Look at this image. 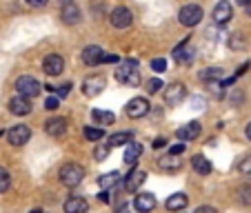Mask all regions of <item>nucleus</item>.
<instances>
[{
  "instance_id": "c9c22d12",
  "label": "nucleus",
  "mask_w": 251,
  "mask_h": 213,
  "mask_svg": "<svg viewBox=\"0 0 251 213\" xmlns=\"http://www.w3.org/2000/svg\"><path fill=\"white\" fill-rule=\"evenodd\" d=\"M71 89H74V85H71V82H67V85L58 87V89H56V95H58V98H67Z\"/></svg>"
},
{
  "instance_id": "39448f33",
  "label": "nucleus",
  "mask_w": 251,
  "mask_h": 213,
  "mask_svg": "<svg viewBox=\"0 0 251 213\" xmlns=\"http://www.w3.org/2000/svg\"><path fill=\"white\" fill-rule=\"evenodd\" d=\"M149 111H151V104H149L147 98H142V95H138V98H131L127 102V107H125V114H127L129 118H133V120L145 118Z\"/></svg>"
},
{
  "instance_id": "f03ea898",
  "label": "nucleus",
  "mask_w": 251,
  "mask_h": 213,
  "mask_svg": "<svg viewBox=\"0 0 251 213\" xmlns=\"http://www.w3.org/2000/svg\"><path fill=\"white\" fill-rule=\"evenodd\" d=\"M60 182L65 187H78L85 180V166H80L78 162H67L60 166V173H58Z\"/></svg>"
},
{
  "instance_id": "b1692460",
  "label": "nucleus",
  "mask_w": 251,
  "mask_h": 213,
  "mask_svg": "<svg viewBox=\"0 0 251 213\" xmlns=\"http://www.w3.org/2000/svg\"><path fill=\"white\" fill-rule=\"evenodd\" d=\"M91 118H94L96 124H114L116 116L111 111H102V109H94L91 111Z\"/></svg>"
},
{
  "instance_id": "bb28decb",
  "label": "nucleus",
  "mask_w": 251,
  "mask_h": 213,
  "mask_svg": "<svg viewBox=\"0 0 251 213\" xmlns=\"http://www.w3.org/2000/svg\"><path fill=\"white\" fill-rule=\"evenodd\" d=\"M118 178H120V173L118 171H109V173H102L98 178V185L102 187V189H109L111 185H116L118 182Z\"/></svg>"
},
{
  "instance_id": "49530a36",
  "label": "nucleus",
  "mask_w": 251,
  "mask_h": 213,
  "mask_svg": "<svg viewBox=\"0 0 251 213\" xmlns=\"http://www.w3.org/2000/svg\"><path fill=\"white\" fill-rule=\"evenodd\" d=\"M245 136L249 138V142H251V122H249V124H247V127H245Z\"/></svg>"
},
{
  "instance_id": "7c9ffc66",
  "label": "nucleus",
  "mask_w": 251,
  "mask_h": 213,
  "mask_svg": "<svg viewBox=\"0 0 251 213\" xmlns=\"http://www.w3.org/2000/svg\"><path fill=\"white\" fill-rule=\"evenodd\" d=\"M9 185H11V175H9V171H7L5 166H0V193H5V191L9 189Z\"/></svg>"
},
{
  "instance_id": "0eeeda50",
  "label": "nucleus",
  "mask_w": 251,
  "mask_h": 213,
  "mask_svg": "<svg viewBox=\"0 0 251 213\" xmlns=\"http://www.w3.org/2000/svg\"><path fill=\"white\" fill-rule=\"evenodd\" d=\"M162 94H165V102L169 104V107H178V104L185 100L187 89L182 82H171L167 89H162Z\"/></svg>"
},
{
  "instance_id": "f257e3e1",
  "label": "nucleus",
  "mask_w": 251,
  "mask_h": 213,
  "mask_svg": "<svg viewBox=\"0 0 251 213\" xmlns=\"http://www.w3.org/2000/svg\"><path fill=\"white\" fill-rule=\"evenodd\" d=\"M116 80L123 82L129 87H138L140 85V67L136 60H125L120 62V67L116 69Z\"/></svg>"
},
{
  "instance_id": "a878e982",
  "label": "nucleus",
  "mask_w": 251,
  "mask_h": 213,
  "mask_svg": "<svg viewBox=\"0 0 251 213\" xmlns=\"http://www.w3.org/2000/svg\"><path fill=\"white\" fill-rule=\"evenodd\" d=\"M133 133L131 131H120V133H114V136H109V147H123V144H129Z\"/></svg>"
},
{
  "instance_id": "de8ad7c7",
  "label": "nucleus",
  "mask_w": 251,
  "mask_h": 213,
  "mask_svg": "<svg viewBox=\"0 0 251 213\" xmlns=\"http://www.w3.org/2000/svg\"><path fill=\"white\" fill-rule=\"evenodd\" d=\"M58 2H60V5H62V7H65V5H69L71 0H58Z\"/></svg>"
},
{
  "instance_id": "6e6552de",
  "label": "nucleus",
  "mask_w": 251,
  "mask_h": 213,
  "mask_svg": "<svg viewBox=\"0 0 251 213\" xmlns=\"http://www.w3.org/2000/svg\"><path fill=\"white\" fill-rule=\"evenodd\" d=\"M7 138H9V142L14 147H23V144L29 142V138H31V129L27 124H16V127H11L7 131Z\"/></svg>"
},
{
  "instance_id": "58836bf2",
  "label": "nucleus",
  "mask_w": 251,
  "mask_h": 213,
  "mask_svg": "<svg viewBox=\"0 0 251 213\" xmlns=\"http://www.w3.org/2000/svg\"><path fill=\"white\" fill-rule=\"evenodd\" d=\"M98 198H100V202H111V193H109V189H102V191H100Z\"/></svg>"
},
{
  "instance_id": "cd10ccee",
  "label": "nucleus",
  "mask_w": 251,
  "mask_h": 213,
  "mask_svg": "<svg viewBox=\"0 0 251 213\" xmlns=\"http://www.w3.org/2000/svg\"><path fill=\"white\" fill-rule=\"evenodd\" d=\"M145 89H147L149 95H153V94H158L160 89H165V82H162L160 78H149V80L145 82Z\"/></svg>"
},
{
  "instance_id": "09e8293b",
  "label": "nucleus",
  "mask_w": 251,
  "mask_h": 213,
  "mask_svg": "<svg viewBox=\"0 0 251 213\" xmlns=\"http://www.w3.org/2000/svg\"><path fill=\"white\" fill-rule=\"evenodd\" d=\"M29 213H45V211H43V209H31Z\"/></svg>"
},
{
  "instance_id": "5701e85b",
  "label": "nucleus",
  "mask_w": 251,
  "mask_h": 213,
  "mask_svg": "<svg viewBox=\"0 0 251 213\" xmlns=\"http://www.w3.org/2000/svg\"><path fill=\"white\" fill-rule=\"evenodd\" d=\"M191 166H194V171L196 173H200V175L211 173V162H209L204 156H194L191 158Z\"/></svg>"
},
{
  "instance_id": "4c0bfd02",
  "label": "nucleus",
  "mask_w": 251,
  "mask_h": 213,
  "mask_svg": "<svg viewBox=\"0 0 251 213\" xmlns=\"http://www.w3.org/2000/svg\"><path fill=\"white\" fill-rule=\"evenodd\" d=\"M182 151H185V144H182V142H180V144H174V147L169 149V153H171V156H180Z\"/></svg>"
},
{
  "instance_id": "4be33fe9",
  "label": "nucleus",
  "mask_w": 251,
  "mask_h": 213,
  "mask_svg": "<svg viewBox=\"0 0 251 213\" xmlns=\"http://www.w3.org/2000/svg\"><path fill=\"white\" fill-rule=\"evenodd\" d=\"M187 204H189V198H187L185 193H174V195H169V198H167L165 207L169 209V211H182Z\"/></svg>"
},
{
  "instance_id": "c03bdc74",
  "label": "nucleus",
  "mask_w": 251,
  "mask_h": 213,
  "mask_svg": "<svg viewBox=\"0 0 251 213\" xmlns=\"http://www.w3.org/2000/svg\"><path fill=\"white\" fill-rule=\"evenodd\" d=\"M196 213H218V211H216L213 207H207V204H204V207H198V209H196Z\"/></svg>"
},
{
  "instance_id": "9d476101",
  "label": "nucleus",
  "mask_w": 251,
  "mask_h": 213,
  "mask_svg": "<svg viewBox=\"0 0 251 213\" xmlns=\"http://www.w3.org/2000/svg\"><path fill=\"white\" fill-rule=\"evenodd\" d=\"M213 23H218V24H227L229 20L233 18V7L231 2H227V0H220L218 5L213 7Z\"/></svg>"
},
{
  "instance_id": "ddd939ff",
  "label": "nucleus",
  "mask_w": 251,
  "mask_h": 213,
  "mask_svg": "<svg viewBox=\"0 0 251 213\" xmlns=\"http://www.w3.org/2000/svg\"><path fill=\"white\" fill-rule=\"evenodd\" d=\"M104 87H107V80H104L102 76H91V78H87V80L82 82V91H85V95H89V98L98 95Z\"/></svg>"
},
{
  "instance_id": "423d86ee",
  "label": "nucleus",
  "mask_w": 251,
  "mask_h": 213,
  "mask_svg": "<svg viewBox=\"0 0 251 213\" xmlns=\"http://www.w3.org/2000/svg\"><path fill=\"white\" fill-rule=\"evenodd\" d=\"M109 23L114 24L116 29H127V27H131V23H133L131 9H129V7H125V5H118L116 9H111Z\"/></svg>"
},
{
  "instance_id": "f3484780",
  "label": "nucleus",
  "mask_w": 251,
  "mask_h": 213,
  "mask_svg": "<svg viewBox=\"0 0 251 213\" xmlns=\"http://www.w3.org/2000/svg\"><path fill=\"white\" fill-rule=\"evenodd\" d=\"M45 131L51 138H62L67 133V120L65 118H49L45 122Z\"/></svg>"
},
{
  "instance_id": "dca6fc26",
  "label": "nucleus",
  "mask_w": 251,
  "mask_h": 213,
  "mask_svg": "<svg viewBox=\"0 0 251 213\" xmlns=\"http://www.w3.org/2000/svg\"><path fill=\"white\" fill-rule=\"evenodd\" d=\"M9 111L14 116H27V114H31V102L25 95H16V98L9 100Z\"/></svg>"
},
{
  "instance_id": "a211bd4d",
  "label": "nucleus",
  "mask_w": 251,
  "mask_h": 213,
  "mask_svg": "<svg viewBox=\"0 0 251 213\" xmlns=\"http://www.w3.org/2000/svg\"><path fill=\"white\" fill-rule=\"evenodd\" d=\"M133 207L138 213H149L156 209V198H153V193H140L133 200Z\"/></svg>"
},
{
  "instance_id": "a19ab883",
  "label": "nucleus",
  "mask_w": 251,
  "mask_h": 213,
  "mask_svg": "<svg viewBox=\"0 0 251 213\" xmlns=\"http://www.w3.org/2000/svg\"><path fill=\"white\" fill-rule=\"evenodd\" d=\"M240 171H242V173H249V171H251V158H247V160L242 162V165H240Z\"/></svg>"
},
{
  "instance_id": "1a4fd4ad",
  "label": "nucleus",
  "mask_w": 251,
  "mask_h": 213,
  "mask_svg": "<svg viewBox=\"0 0 251 213\" xmlns=\"http://www.w3.org/2000/svg\"><path fill=\"white\" fill-rule=\"evenodd\" d=\"M43 71L47 76H60L62 71H65V60L58 53H49L43 60Z\"/></svg>"
},
{
  "instance_id": "7ed1b4c3",
  "label": "nucleus",
  "mask_w": 251,
  "mask_h": 213,
  "mask_svg": "<svg viewBox=\"0 0 251 213\" xmlns=\"http://www.w3.org/2000/svg\"><path fill=\"white\" fill-rule=\"evenodd\" d=\"M16 91H18V95H25V98L31 100L43 91V85L33 76H20L18 80H16Z\"/></svg>"
},
{
  "instance_id": "e433bc0d",
  "label": "nucleus",
  "mask_w": 251,
  "mask_h": 213,
  "mask_svg": "<svg viewBox=\"0 0 251 213\" xmlns=\"http://www.w3.org/2000/svg\"><path fill=\"white\" fill-rule=\"evenodd\" d=\"M231 107H238V104L242 102V98H245V95H242V91L240 89H231Z\"/></svg>"
},
{
  "instance_id": "c756f323",
  "label": "nucleus",
  "mask_w": 251,
  "mask_h": 213,
  "mask_svg": "<svg viewBox=\"0 0 251 213\" xmlns=\"http://www.w3.org/2000/svg\"><path fill=\"white\" fill-rule=\"evenodd\" d=\"M82 133H85V138H87V140H89V142H98V140H102V138H104V129H94V127H87Z\"/></svg>"
},
{
  "instance_id": "37998d69",
  "label": "nucleus",
  "mask_w": 251,
  "mask_h": 213,
  "mask_svg": "<svg viewBox=\"0 0 251 213\" xmlns=\"http://www.w3.org/2000/svg\"><path fill=\"white\" fill-rule=\"evenodd\" d=\"M49 0H27V5H31V7H45Z\"/></svg>"
},
{
  "instance_id": "20e7f679",
  "label": "nucleus",
  "mask_w": 251,
  "mask_h": 213,
  "mask_svg": "<svg viewBox=\"0 0 251 213\" xmlns=\"http://www.w3.org/2000/svg\"><path fill=\"white\" fill-rule=\"evenodd\" d=\"M202 7L198 5H185L180 11H178V23L182 24V27H196V24H200V20H202Z\"/></svg>"
},
{
  "instance_id": "ea45409f",
  "label": "nucleus",
  "mask_w": 251,
  "mask_h": 213,
  "mask_svg": "<svg viewBox=\"0 0 251 213\" xmlns=\"http://www.w3.org/2000/svg\"><path fill=\"white\" fill-rule=\"evenodd\" d=\"M118 60H120V58L114 56V53H109V56L104 53V56H102V62H109V65H114V62H118Z\"/></svg>"
},
{
  "instance_id": "9b49d317",
  "label": "nucleus",
  "mask_w": 251,
  "mask_h": 213,
  "mask_svg": "<svg viewBox=\"0 0 251 213\" xmlns=\"http://www.w3.org/2000/svg\"><path fill=\"white\" fill-rule=\"evenodd\" d=\"M200 131H202V124L200 122H187V124H182L178 131H176V138L180 142H189V140H196V138L200 136Z\"/></svg>"
},
{
  "instance_id": "aec40b11",
  "label": "nucleus",
  "mask_w": 251,
  "mask_h": 213,
  "mask_svg": "<svg viewBox=\"0 0 251 213\" xmlns=\"http://www.w3.org/2000/svg\"><path fill=\"white\" fill-rule=\"evenodd\" d=\"M142 158V144L140 142H129L127 147H125V165L127 166H133L138 160Z\"/></svg>"
},
{
  "instance_id": "2f4dec72",
  "label": "nucleus",
  "mask_w": 251,
  "mask_h": 213,
  "mask_svg": "<svg viewBox=\"0 0 251 213\" xmlns=\"http://www.w3.org/2000/svg\"><path fill=\"white\" fill-rule=\"evenodd\" d=\"M109 151H111V147H109V144H98V147H96V151H94L96 162H102V160H107V158H109Z\"/></svg>"
},
{
  "instance_id": "412c9836",
  "label": "nucleus",
  "mask_w": 251,
  "mask_h": 213,
  "mask_svg": "<svg viewBox=\"0 0 251 213\" xmlns=\"http://www.w3.org/2000/svg\"><path fill=\"white\" fill-rule=\"evenodd\" d=\"M62 209H65V213H87V209H89V202H87L85 198H78V195H74V198H69L65 204H62Z\"/></svg>"
},
{
  "instance_id": "f8f14e48",
  "label": "nucleus",
  "mask_w": 251,
  "mask_h": 213,
  "mask_svg": "<svg viewBox=\"0 0 251 213\" xmlns=\"http://www.w3.org/2000/svg\"><path fill=\"white\" fill-rule=\"evenodd\" d=\"M147 180V171H142V169H133L131 173L125 178V189L129 191V193H136L138 189L142 187V182Z\"/></svg>"
},
{
  "instance_id": "6ab92c4d",
  "label": "nucleus",
  "mask_w": 251,
  "mask_h": 213,
  "mask_svg": "<svg viewBox=\"0 0 251 213\" xmlns=\"http://www.w3.org/2000/svg\"><path fill=\"white\" fill-rule=\"evenodd\" d=\"M174 58H176V62H180V65H189V62L194 60V49L189 47V40H182V43L174 49Z\"/></svg>"
},
{
  "instance_id": "393cba45",
  "label": "nucleus",
  "mask_w": 251,
  "mask_h": 213,
  "mask_svg": "<svg viewBox=\"0 0 251 213\" xmlns=\"http://www.w3.org/2000/svg\"><path fill=\"white\" fill-rule=\"evenodd\" d=\"M223 78V69L220 67H207V69L200 71V80L202 82H216Z\"/></svg>"
},
{
  "instance_id": "4468645a",
  "label": "nucleus",
  "mask_w": 251,
  "mask_h": 213,
  "mask_svg": "<svg viewBox=\"0 0 251 213\" xmlns=\"http://www.w3.org/2000/svg\"><path fill=\"white\" fill-rule=\"evenodd\" d=\"M60 18L65 24H78L82 20V14H80V7L76 5V2H69V5H65L60 9Z\"/></svg>"
},
{
  "instance_id": "a18cd8bd",
  "label": "nucleus",
  "mask_w": 251,
  "mask_h": 213,
  "mask_svg": "<svg viewBox=\"0 0 251 213\" xmlns=\"http://www.w3.org/2000/svg\"><path fill=\"white\" fill-rule=\"evenodd\" d=\"M238 2H240V5L245 7L247 14H249V18H251V0H238Z\"/></svg>"
},
{
  "instance_id": "79ce46f5",
  "label": "nucleus",
  "mask_w": 251,
  "mask_h": 213,
  "mask_svg": "<svg viewBox=\"0 0 251 213\" xmlns=\"http://www.w3.org/2000/svg\"><path fill=\"white\" fill-rule=\"evenodd\" d=\"M162 147H167V140L165 138H156L153 140V149H162Z\"/></svg>"
},
{
  "instance_id": "72a5a7b5",
  "label": "nucleus",
  "mask_w": 251,
  "mask_h": 213,
  "mask_svg": "<svg viewBox=\"0 0 251 213\" xmlns=\"http://www.w3.org/2000/svg\"><path fill=\"white\" fill-rule=\"evenodd\" d=\"M58 107H60V98H58V95H49V98L45 100V109L47 111H56Z\"/></svg>"
},
{
  "instance_id": "2eb2a0df",
  "label": "nucleus",
  "mask_w": 251,
  "mask_h": 213,
  "mask_svg": "<svg viewBox=\"0 0 251 213\" xmlns=\"http://www.w3.org/2000/svg\"><path fill=\"white\" fill-rule=\"evenodd\" d=\"M102 56H104V51L98 47V45H89V47L82 49V62L89 67L102 65Z\"/></svg>"
},
{
  "instance_id": "473e14b6",
  "label": "nucleus",
  "mask_w": 251,
  "mask_h": 213,
  "mask_svg": "<svg viewBox=\"0 0 251 213\" xmlns=\"http://www.w3.org/2000/svg\"><path fill=\"white\" fill-rule=\"evenodd\" d=\"M160 169H167V171H171V169H180V160H176L174 156H171V158H165V160L160 162Z\"/></svg>"
},
{
  "instance_id": "c85d7f7f",
  "label": "nucleus",
  "mask_w": 251,
  "mask_h": 213,
  "mask_svg": "<svg viewBox=\"0 0 251 213\" xmlns=\"http://www.w3.org/2000/svg\"><path fill=\"white\" fill-rule=\"evenodd\" d=\"M238 200H240L245 207H251V187L249 185L238 187Z\"/></svg>"
},
{
  "instance_id": "8fccbe9b",
  "label": "nucleus",
  "mask_w": 251,
  "mask_h": 213,
  "mask_svg": "<svg viewBox=\"0 0 251 213\" xmlns=\"http://www.w3.org/2000/svg\"><path fill=\"white\" fill-rule=\"evenodd\" d=\"M116 213H125V209H120V211H116Z\"/></svg>"
},
{
  "instance_id": "f704fd0d",
  "label": "nucleus",
  "mask_w": 251,
  "mask_h": 213,
  "mask_svg": "<svg viewBox=\"0 0 251 213\" xmlns=\"http://www.w3.org/2000/svg\"><path fill=\"white\" fill-rule=\"evenodd\" d=\"M151 69L158 71V73L167 71V60H165V58H153V60H151Z\"/></svg>"
}]
</instances>
